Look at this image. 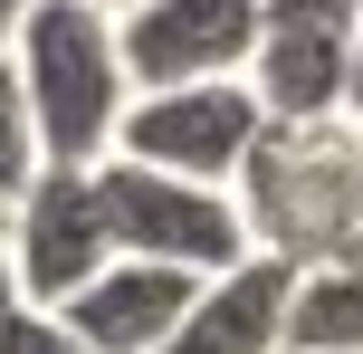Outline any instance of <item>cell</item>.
Instances as JSON below:
<instances>
[{
  "mask_svg": "<svg viewBox=\"0 0 363 354\" xmlns=\"http://www.w3.org/2000/svg\"><path fill=\"white\" fill-rule=\"evenodd\" d=\"M230 201H239L249 249L277 259V268L354 259V230H363V125H345V115L258 125Z\"/></svg>",
  "mask_w": 363,
  "mask_h": 354,
  "instance_id": "6da1fadb",
  "label": "cell"
},
{
  "mask_svg": "<svg viewBox=\"0 0 363 354\" xmlns=\"http://www.w3.org/2000/svg\"><path fill=\"white\" fill-rule=\"evenodd\" d=\"M10 77H19L29 125H38V163L96 172L115 153V125H125L134 87H125L106 10H86V0H29V19L10 38Z\"/></svg>",
  "mask_w": 363,
  "mask_h": 354,
  "instance_id": "7a4b0ae2",
  "label": "cell"
},
{
  "mask_svg": "<svg viewBox=\"0 0 363 354\" xmlns=\"http://www.w3.org/2000/svg\"><path fill=\"white\" fill-rule=\"evenodd\" d=\"M96 201H106V230H115V259H153V268H182V278H220V268L249 259V230H239V201L211 182H172V172H144V163H96Z\"/></svg>",
  "mask_w": 363,
  "mask_h": 354,
  "instance_id": "3957f363",
  "label": "cell"
},
{
  "mask_svg": "<svg viewBox=\"0 0 363 354\" xmlns=\"http://www.w3.org/2000/svg\"><path fill=\"white\" fill-rule=\"evenodd\" d=\"M0 259H10V297L57 316L96 268H115V230L96 201V172H38L10 211H0Z\"/></svg>",
  "mask_w": 363,
  "mask_h": 354,
  "instance_id": "277c9868",
  "label": "cell"
},
{
  "mask_svg": "<svg viewBox=\"0 0 363 354\" xmlns=\"http://www.w3.org/2000/svg\"><path fill=\"white\" fill-rule=\"evenodd\" d=\"M258 96L239 87V77H211V87H153L125 106V125H115V163H144V172H172V182H211L230 192L239 163H249L258 144Z\"/></svg>",
  "mask_w": 363,
  "mask_h": 354,
  "instance_id": "5b68a950",
  "label": "cell"
},
{
  "mask_svg": "<svg viewBox=\"0 0 363 354\" xmlns=\"http://www.w3.org/2000/svg\"><path fill=\"white\" fill-rule=\"evenodd\" d=\"M268 29L258 0H134L115 19V57H125V87H211V77H239Z\"/></svg>",
  "mask_w": 363,
  "mask_h": 354,
  "instance_id": "8992f818",
  "label": "cell"
},
{
  "mask_svg": "<svg viewBox=\"0 0 363 354\" xmlns=\"http://www.w3.org/2000/svg\"><path fill=\"white\" fill-rule=\"evenodd\" d=\"M191 297H201V278H182V268L115 259V268H96V278L57 306V326H67L86 354H163L172 326L191 316Z\"/></svg>",
  "mask_w": 363,
  "mask_h": 354,
  "instance_id": "52a82bcc",
  "label": "cell"
},
{
  "mask_svg": "<svg viewBox=\"0 0 363 354\" xmlns=\"http://www.w3.org/2000/svg\"><path fill=\"white\" fill-rule=\"evenodd\" d=\"M345 48H354V29L268 19V29H258V48H249V67H239V87L258 96V115H268V125L335 115V96H345Z\"/></svg>",
  "mask_w": 363,
  "mask_h": 354,
  "instance_id": "ba28073f",
  "label": "cell"
},
{
  "mask_svg": "<svg viewBox=\"0 0 363 354\" xmlns=\"http://www.w3.org/2000/svg\"><path fill=\"white\" fill-rule=\"evenodd\" d=\"M287 278H296V268L258 259V249H249L239 268H220V278H201L191 316L172 326L163 354H277V326H287Z\"/></svg>",
  "mask_w": 363,
  "mask_h": 354,
  "instance_id": "9c48e42d",
  "label": "cell"
},
{
  "mask_svg": "<svg viewBox=\"0 0 363 354\" xmlns=\"http://www.w3.org/2000/svg\"><path fill=\"white\" fill-rule=\"evenodd\" d=\"M277 354H363V268L325 259L287 278V326H277Z\"/></svg>",
  "mask_w": 363,
  "mask_h": 354,
  "instance_id": "30bf717a",
  "label": "cell"
},
{
  "mask_svg": "<svg viewBox=\"0 0 363 354\" xmlns=\"http://www.w3.org/2000/svg\"><path fill=\"white\" fill-rule=\"evenodd\" d=\"M38 125H29V106H19V77H10V57H0V211L19 201V192L38 182Z\"/></svg>",
  "mask_w": 363,
  "mask_h": 354,
  "instance_id": "8fae6325",
  "label": "cell"
},
{
  "mask_svg": "<svg viewBox=\"0 0 363 354\" xmlns=\"http://www.w3.org/2000/svg\"><path fill=\"white\" fill-rule=\"evenodd\" d=\"M0 354H86V345L57 316H38V306H10V316H0Z\"/></svg>",
  "mask_w": 363,
  "mask_h": 354,
  "instance_id": "7c38bea8",
  "label": "cell"
},
{
  "mask_svg": "<svg viewBox=\"0 0 363 354\" xmlns=\"http://www.w3.org/2000/svg\"><path fill=\"white\" fill-rule=\"evenodd\" d=\"M268 19H306V29H363V0H258Z\"/></svg>",
  "mask_w": 363,
  "mask_h": 354,
  "instance_id": "4fadbf2b",
  "label": "cell"
},
{
  "mask_svg": "<svg viewBox=\"0 0 363 354\" xmlns=\"http://www.w3.org/2000/svg\"><path fill=\"white\" fill-rule=\"evenodd\" d=\"M335 115L363 125V29H354V48H345V96H335Z\"/></svg>",
  "mask_w": 363,
  "mask_h": 354,
  "instance_id": "5bb4252c",
  "label": "cell"
},
{
  "mask_svg": "<svg viewBox=\"0 0 363 354\" xmlns=\"http://www.w3.org/2000/svg\"><path fill=\"white\" fill-rule=\"evenodd\" d=\"M19 19H29V0H0V57H10V38H19Z\"/></svg>",
  "mask_w": 363,
  "mask_h": 354,
  "instance_id": "9a60e30c",
  "label": "cell"
},
{
  "mask_svg": "<svg viewBox=\"0 0 363 354\" xmlns=\"http://www.w3.org/2000/svg\"><path fill=\"white\" fill-rule=\"evenodd\" d=\"M10 306H19V297H10V259H0V316H10Z\"/></svg>",
  "mask_w": 363,
  "mask_h": 354,
  "instance_id": "2e32d148",
  "label": "cell"
},
{
  "mask_svg": "<svg viewBox=\"0 0 363 354\" xmlns=\"http://www.w3.org/2000/svg\"><path fill=\"white\" fill-rule=\"evenodd\" d=\"M86 10H106V19H125V10H134V0H86Z\"/></svg>",
  "mask_w": 363,
  "mask_h": 354,
  "instance_id": "e0dca14e",
  "label": "cell"
},
{
  "mask_svg": "<svg viewBox=\"0 0 363 354\" xmlns=\"http://www.w3.org/2000/svg\"><path fill=\"white\" fill-rule=\"evenodd\" d=\"M354 268H363V230H354Z\"/></svg>",
  "mask_w": 363,
  "mask_h": 354,
  "instance_id": "ac0fdd59",
  "label": "cell"
}]
</instances>
